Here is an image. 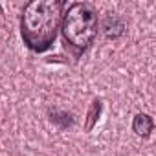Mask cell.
I'll return each mask as SVG.
<instances>
[{"mask_svg":"<svg viewBox=\"0 0 156 156\" xmlns=\"http://www.w3.org/2000/svg\"><path fill=\"white\" fill-rule=\"evenodd\" d=\"M99 31V15L90 2H72L66 6L59 33L62 37L64 50L73 57L81 59L94 44Z\"/></svg>","mask_w":156,"mask_h":156,"instance_id":"cell-2","label":"cell"},{"mask_svg":"<svg viewBox=\"0 0 156 156\" xmlns=\"http://www.w3.org/2000/svg\"><path fill=\"white\" fill-rule=\"evenodd\" d=\"M66 6L64 0H33L22 8L20 37L30 51L44 53L55 44Z\"/></svg>","mask_w":156,"mask_h":156,"instance_id":"cell-1","label":"cell"},{"mask_svg":"<svg viewBox=\"0 0 156 156\" xmlns=\"http://www.w3.org/2000/svg\"><path fill=\"white\" fill-rule=\"evenodd\" d=\"M99 114H101V101L94 99L90 108H88V114H87V123H85V130L87 132H92V129L96 127V123L99 119Z\"/></svg>","mask_w":156,"mask_h":156,"instance_id":"cell-4","label":"cell"},{"mask_svg":"<svg viewBox=\"0 0 156 156\" xmlns=\"http://www.w3.org/2000/svg\"><path fill=\"white\" fill-rule=\"evenodd\" d=\"M152 129H154V121H152V118H151L149 114L138 112V114L134 116V119H132V130H134L138 136L149 138L151 132H152Z\"/></svg>","mask_w":156,"mask_h":156,"instance_id":"cell-3","label":"cell"}]
</instances>
